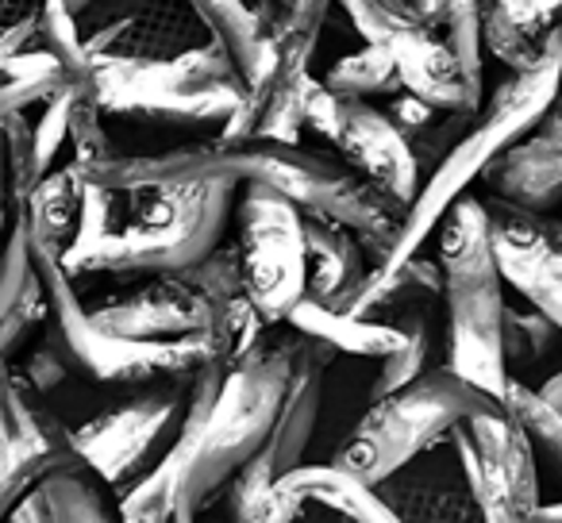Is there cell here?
I'll use <instances>...</instances> for the list:
<instances>
[{
    "instance_id": "7bdbcfd3",
    "label": "cell",
    "mask_w": 562,
    "mask_h": 523,
    "mask_svg": "<svg viewBox=\"0 0 562 523\" xmlns=\"http://www.w3.org/2000/svg\"><path fill=\"white\" fill-rule=\"evenodd\" d=\"M55 4H58V9H66V12H70V16H78V12H81V9H89V4H93V0H55Z\"/></svg>"
},
{
    "instance_id": "b9f144b4",
    "label": "cell",
    "mask_w": 562,
    "mask_h": 523,
    "mask_svg": "<svg viewBox=\"0 0 562 523\" xmlns=\"http://www.w3.org/2000/svg\"><path fill=\"white\" fill-rule=\"evenodd\" d=\"M531 520H539V523H562V500H559V504H543V500H539V508L531 512Z\"/></svg>"
},
{
    "instance_id": "2e32d148",
    "label": "cell",
    "mask_w": 562,
    "mask_h": 523,
    "mask_svg": "<svg viewBox=\"0 0 562 523\" xmlns=\"http://www.w3.org/2000/svg\"><path fill=\"white\" fill-rule=\"evenodd\" d=\"M316 515H336L355 523H382L397 520L393 508L378 497V489L347 466H290L273 477L270 492L262 500L258 523H285V520H316Z\"/></svg>"
},
{
    "instance_id": "ee69618b",
    "label": "cell",
    "mask_w": 562,
    "mask_h": 523,
    "mask_svg": "<svg viewBox=\"0 0 562 523\" xmlns=\"http://www.w3.org/2000/svg\"><path fill=\"white\" fill-rule=\"evenodd\" d=\"M385 4H390L393 12H397V16H408V9H405V0H385Z\"/></svg>"
},
{
    "instance_id": "f1b7e54d",
    "label": "cell",
    "mask_w": 562,
    "mask_h": 523,
    "mask_svg": "<svg viewBox=\"0 0 562 523\" xmlns=\"http://www.w3.org/2000/svg\"><path fill=\"white\" fill-rule=\"evenodd\" d=\"M324 86L336 96H362V101L401 93V73L393 62L390 39H367V47L344 55L324 73Z\"/></svg>"
},
{
    "instance_id": "9a60e30c",
    "label": "cell",
    "mask_w": 562,
    "mask_h": 523,
    "mask_svg": "<svg viewBox=\"0 0 562 523\" xmlns=\"http://www.w3.org/2000/svg\"><path fill=\"white\" fill-rule=\"evenodd\" d=\"M490 239L505 285H513L531 308L562 331V224L551 212H528L508 201H493Z\"/></svg>"
},
{
    "instance_id": "4fadbf2b",
    "label": "cell",
    "mask_w": 562,
    "mask_h": 523,
    "mask_svg": "<svg viewBox=\"0 0 562 523\" xmlns=\"http://www.w3.org/2000/svg\"><path fill=\"white\" fill-rule=\"evenodd\" d=\"M74 20L93 66L178 58L209 39L186 0H93Z\"/></svg>"
},
{
    "instance_id": "4dcf8cb0",
    "label": "cell",
    "mask_w": 562,
    "mask_h": 523,
    "mask_svg": "<svg viewBox=\"0 0 562 523\" xmlns=\"http://www.w3.org/2000/svg\"><path fill=\"white\" fill-rule=\"evenodd\" d=\"M562 343V331L554 320H547L539 308H508L501 316V351H505V366H536L543 362L554 346Z\"/></svg>"
},
{
    "instance_id": "d6a6232c",
    "label": "cell",
    "mask_w": 562,
    "mask_h": 523,
    "mask_svg": "<svg viewBox=\"0 0 562 523\" xmlns=\"http://www.w3.org/2000/svg\"><path fill=\"white\" fill-rule=\"evenodd\" d=\"M551 32H554V27H551ZM551 32H547V35L524 32V27H516L513 20L497 9V4H493V9H485V16H482L485 50H490L501 66H508V70H528V66H536L539 58H543L547 43H551Z\"/></svg>"
},
{
    "instance_id": "44dd1931",
    "label": "cell",
    "mask_w": 562,
    "mask_h": 523,
    "mask_svg": "<svg viewBox=\"0 0 562 523\" xmlns=\"http://www.w3.org/2000/svg\"><path fill=\"white\" fill-rule=\"evenodd\" d=\"M378 497L393 508L397 520H454L470 523L482 520L477 500L470 492L462 466L454 462V469L447 466V458H439L436 446L420 451L416 458H408L401 469H393L385 481L374 485Z\"/></svg>"
},
{
    "instance_id": "cb8c5ba5",
    "label": "cell",
    "mask_w": 562,
    "mask_h": 523,
    "mask_svg": "<svg viewBox=\"0 0 562 523\" xmlns=\"http://www.w3.org/2000/svg\"><path fill=\"white\" fill-rule=\"evenodd\" d=\"M81 196H86V178H81V170L70 158L63 166H55V170H47L27 189V196L20 201V216L27 224L32 247H47L58 250V254L70 247L74 231H78Z\"/></svg>"
},
{
    "instance_id": "f35d334b",
    "label": "cell",
    "mask_w": 562,
    "mask_h": 523,
    "mask_svg": "<svg viewBox=\"0 0 562 523\" xmlns=\"http://www.w3.org/2000/svg\"><path fill=\"white\" fill-rule=\"evenodd\" d=\"M447 0H405L408 9V20H416V24H431V20L443 12Z\"/></svg>"
},
{
    "instance_id": "ab89813d",
    "label": "cell",
    "mask_w": 562,
    "mask_h": 523,
    "mask_svg": "<svg viewBox=\"0 0 562 523\" xmlns=\"http://www.w3.org/2000/svg\"><path fill=\"white\" fill-rule=\"evenodd\" d=\"M281 4H285V0H250V9L258 12V20H262V24H266V32H270V24H273V20H278Z\"/></svg>"
},
{
    "instance_id": "e0dca14e",
    "label": "cell",
    "mask_w": 562,
    "mask_h": 523,
    "mask_svg": "<svg viewBox=\"0 0 562 523\" xmlns=\"http://www.w3.org/2000/svg\"><path fill=\"white\" fill-rule=\"evenodd\" d=\"M336 150L362 181L378 185L382 193L397 196L401 204H413L424 185V173L413 158L405 132L362 96H339V135Z\"/></svg>"
},
{
    "instance_id": "74e56055",
    "label": "cell",
    "mask_w": 562,
    "mask_h": 523,
    "mask_svg": "<svg viewBox=\"0 0 562 523\" xmlns=\"http://www.w3.org/2000/svg\"><path fill=\"white\" fill-rule=\"evenodd\" d=\"M40 9H43V0H0V32L9 24H16V20L35 16Z\"/></svg>"
},
{
    "instance_id": "52a82bcc",
    "label": "cell",
    "mask_w": 562,
    "mask_h": 523,
    "mask_svg": "<svg viewBox=\"0 0 562 523\" xmlns=\"http://www.w3.org/2000/svg\"><path fill=\"white\" fill-rule=\"evenodd\" d=\"M35 270L47 289V328L43 339L63 354L70 374L101 385V389H139L166 377H193L204 366L201 336L181 339H124L97 328L86 312V300L78 293V282L63 270V254L47 247H32Z\"/></svg>"
},
{
    "instance_id": "1f68e13d",
    "label": "cell",
    "mask_w": 562,
    "mask_h": 523,
    "mask_svg": "<svg viewBox=\"0 0 562 523\" xmlns=\"http://www.w3.org/2000/svg\"><path fill=\"white\" fill-rule=\"evenodd\" d=\"M74 89H78V81H70V86H63L55 96H47L35 116L27 112V120H32V150H35V170H40V178L47 170H55L63 150H70Z\"/></svg>"
},
{
    "instance_id": "5bb4252c",
    "label": "cell",
    "mask_w": 562,
    "mask_h": 523,
    "mask_svg": "<svg viewBox=\"0 0 562 523\" xmlns=\"http://www.w3.org/2000/svg\"><path fill=\"white\" fill-rule=\"evenodd\" d=\"M220 377L224 366L220 362H204L189 382V400L181 428L173 435L170 451L120 492V520H139V523H166V520H193V504H189V485H193V469L201 458L204 443V420L216 400Z\"/></svg>"
},
{
    "instance_id": "f546056e",
    "label": "cell",
    "mask_w": 562,
    "mask_h": 523,
    "mask_svg": "<svg viewBox=\"0 0 562 523\" xmlns=\"http://www.w3.org/2000/svg\"><path fill=\"white\" fill-rule=\"evenodd\" d=\"M482 0H447L431 24V32L451 47V55L459 58L462 73L482 89V70H485V43H482Z\"/></svg>"
},
{
    "instance_id": "d6986e66",
    "label": "cell",
    "mask_w": 562,
    "mask_h": 523,
    "mask_svg": "<svg viewBox=\"0 0 562 523\" xmlns=\"http://www.w3.org/2000/svg\"><path fill=\"white\" fill-rule=\"evenodd\" d=\"M482 181L501 196L528 212H554L562 204V109L551 101L547 116L516 139Z\"/></svg>"
},
{
    "instance_id": "5b68a950",
    "label": "cell",
    "mask_w": 562,
    "mask_h": 523,
    "mask_svg": "<svg viewBox=\"0 0 562 523\" xmlns=\"http://www.w3.org/2000/svg\"><path fill=\"white\" fill-rule=\"evenodd\" d=\"M436 258L443 270L447 312V366L459 369L477 389L501 397L505 389V351H501V316H505V277L490 239V208L462 193L439 219Z\"/></svg>"
},
{
    "instance_id": "4316f807",
    "label": "cell",
    "mask_w": 562,
    "mask_h": 523,
    "mask_svg": "<svg viewBox=\"0 0 562 523\" xmlns=\"http://www.w3.org/2000/svg\"><path fill=\"white\" fill-rule=\"evenodd\" d=\"M390 323H397L405 331V343L397 346L393 354L378 359V377L370 385V400L385 397V393L401 389L405 382H413L416 374L431 366V354L443 346V328H439V300L431 305H413V308H401V312L390 316Z\"/></svg>"
},
{
    "instance_id": "277c9868",
    "label": "cell",
    "mask_w": 562,
    "mask_h": 523,
    "mask_svg": "<svg viewBox=\"0 0 562 523\" xmlns=\"http://www.w3.org/2000/svg\"><path fill=\"white\" fill-rule=\"evenodd\" d=\"M93 96L104 120L212 139L243 104L247 81L212 39L158 62H97Z\"/></svg>"
},
{
    "instance_id": "9c48e42d",
    "label": "cell",
    "mask_w": 562,
    "mask_h": 523,
    "mask_svg": "<svg viewBox=\"0 0 562 523\" xmlns=\"http://www.w3.org/2000/svg\"><path fill=\"white\" fill-rule=\"evenodd\" d=\"M193 377H166L139 389H124L116 405L101 408L86 423L70 428V443L104 481L124 492L139 481L166 451L181 428Z\"/></svg>"
},
{
    "instance_id": "8992f818",
    "label": "cell",
    "mask_w": 562,
    "mask_h": 523,
    "mask_svg": "<svg viewBox=\"0 0 562 523\" xmlns=\"http://www.w3.org/2000/svg\"><path fill=\"white\" fill-rule=\"evenodd\" d=\"M297 346L301 331L293 323H266L255 346L239 362L224 366L216 400L204 420V443L193 469V485H189L193 515L196 508L216 500L220 485L266 443L285 389H290L293 366H297Z\"/></svg>"
},
{
    "instance_id": "8fae6325",
    "label": "cell",
    "mask_w": 562,
    "mask_h": 523,
    "mask_svg": "<svg viewBox=\"0 0 562 523\" xmlns=\"http://www.w3.org/2000/svg\"><path fill=\"white\" fill-rule=\"evenodd\" d=\"M243 289L266 323H281L305 297V212L278 189L243 181L235 204Z\"/></svg>"
},
{
    "instance_id": "603a6c76",
    "label": "cell",
    "mask_w": 562,
    "mask_h": 523,
    "mask_svg": "<svg viewBox=\"0 0 562 523\" xmlns=\"http://www.w3.org/2000/svg\"><path fill=\"white\" fill-rule=\"evenodd\" d=\"M305 297L324 308L347 312L367 282V254L347 224L321 212H305Z\"/></svg>"
},
{
    "instance_id": "d590c367",
    "label": "cell",
    "mask_w": 562,
    "mask_h": 523,
    "mask_svg": "<svg viewBox=\"0 0 562 523\" xmlns=\"http://www.w3.org/2000/svg\"><path fill=\"white\" fill-rule=\"evenodd\" d=\"M305 127H313L316 135L336 147V135H339V96L331 93L324 81L308 78L305 86Z\"/></svg>"
},
{
    "instance_id": "83f0119b",
    "label": "cell",
    "mask_w": 562,
    "mask_h": 523,
    "mask_svg": "<svg viewBox=\"0 0 562 523\" xmlns=\"http://www.w3.org/2000/svg\"><path fill=\"white\" fill-rule=\"evenodd\" d=\"M497 400L524 428L536 462H543L547 474H554L562 481V412L559 408L539 397V389H531L528 382H520V377H513V374L505 377V389H501Z\"/></svg>"
},
{
    "instance_id": "3957f363",
    "label": "cell",
    "mask_w": 562,
    "mask_h": 523,
    "mask_svg": "<svg viewBox=\"0 0 562 523\" xmlns=\"http://www.w3.org/2000/svg\"><path fill=\"white\" fill-rule=\"evenodd\" d=\"M559 78H562V24L551 32V43H547L543 58L536 66L508 70V78L490 96H482V104L474 109L470 124L462 127L454 147L424 178L420 193L408 204L405 224H401L397 239H393L390 254H385V262L378 270H393L405 258H413L416 250H424V242L431 239L443 212L467 193V185H474L516 139H524L547 116V109L554 101V89H559Z\"/></svg>"
},
{
    "instance_id": "836d02e7",
    "label": "cell",
    "mask_w": 562,
    "mask_h": 523,
    "mask_svg": "<svg viewBox=\"0 0 562 523\" xmlns=\"http://www.w3.org/2000/svg\"><path fill=\"white\" fill-rule=\"evenodd\" d=\"M347 12L351 27L362 35V39H385L397 24H405L408 16H397V12L385 4V0H331Z\"/></svg>"
},
{
    "instance_id": "d4e9b609",
    "label": "cell",
    "mask_w": 562,
    "mask_h": 523,
    "mask_svg": "<svg viewBox=\"0 0 562 523\" xmlns=\"http://www.w3.org/2000/svg\"><path fill=\"white\" fill-rule=\"evenodd\" d=\"M186 4L196 12L209 39L235 62L239 78L247 86H255L266 73V66H270L273 47L266 24L250 9V0H186Z\"/></svg>"
},
{
    "instance_id": "30bf717a",
    "label": "cell",
    "mask_w": 562,
    "mask_h": 523,
    "mask_svg": "<svg viewBox=\"0 0 562 523\" xmlns=\"http://www.w3.org/2000/svg\"><path fill=\"white\" fill-rule=\"evenodd\" d=\"M331 0H285L270 24V66L247 86L243 104L224 124V139H281L297 143L305 132V86L316 43L328 24Z\"/></svg>"
},
{
    "instance_id": "ba28073f",
    "label": "cell",
    "mask_w": 562,
    "mask_h": 523,
    "mask_svg": "<svg viewBox=\"0 0 562 523\" xmlns=\"http://www.w3.org/2000/svg\"><path fill=\"white\" fill-rule=\"evenodd\" d=\"M493 405H501V400L467 382L459 369L428 366L401 389L370 400L367 416L355 423L347 443L339 446L336 462L362 481L378 485L420 451L443 443L459 420L485 412Z\"/></svg>"
},
{
    "instance_id": "7a4b0ae2",
    "label": "cell",
    "mask_w": 562,
    "mask_h": 523,
    "mask_svg": "<svg viewBox=\"0 0 562 523\" xmlns=\"http://www.w3.org/2000/svg\"><path fill=\"white\" fill-rule=\"evenodd\" d=\"M227 181H178V185L120 189V208L109 231L63 250L70 277H139L173 274L204 258L224 239L235 208Z\"/></svg>"
},
{
    "instance_id": "7402d4cb",
    "label": "cell",
    "mask_w": 562,
    "mask_h": 523,
    "mask_svg": "<svg viewBox=\"0 0 562 523\" xmlns=\"http://www.w3.org/2000/svg\"><path fill=\"white\" fill-rule=\"evenodd\" d=\"M12 520H120V492L70 451L20 497Z\"/></svg>"
},
{
    "instance_id": "ffe728a7",
    "label": "cell",
    "mask_w": 562,
    "mask_h": 523,
    "mask_svg": "<svg viewBox=\"0 0 562 523\" xmlns=\"http://www.w3.org/2000/svg\"><path fill=\"white\" fill-rule=\"evenodd\" d=\"M393 62L401 73V89L443 112H474L482 104V89L462 73L459 58L431 27L405 20L390 35Z\"/></svg>"
},
{
    "instance_id": "8d00e7d4",
    "label": "cell",
    "mask_w": 562,
    "mask_h": 523,
    "mask_svg": "<svg viewBox=\"0 0 562 523\" xmlns=\"http://www.w3.org/2000/svg\"><path fill=\"white\" fill-rule=\"evenodd\" d=\"M436 104H428V101H420V96H413V93H405V89H401V93H393L390 96V104H385V116L393 120V124L401 127V132H405V139L413 132H420L424 124H428L431 116H436Z\"/></svg>"
},
{
    "instance_id": "60d3db41",
    "label": "cell",
    "mask_w": 562,
    "mask_h": 523,
    "mask_svg": "<svg viewBox=\"0 0 562 523\" xmlns=\"http://www.w3.org/2000/svg\"><path fill=\"white\" fill-rule=\"evenodd\" d=\"M539 397H543V400H551V405L562 412V369H559V374H551L543 385H539Z\"/></svg>"
},
{
    "instance_id": "484cf974",
    "label": "cell",
    "mask_w": 562,
    "mask_h": 523,
    "mask_svg": "<svg viewBox=\"0 0 562 523\" xmlns=\"http://www.w3.org/2000/svg\"><path fill=\"white\" fill-rule=\"evenodd\" d=\"M285 323H293L305 336L324 339L328 346H336V354H355V359H385L405 343V331L390 320H374V316H351L324 308L316 300L301 297L290 308Z\"/></svg>"
},
{
    "instance_id": "ac0fdd59",
    "label": "cell",
    "mask_w": 562,
    "mask_h": 523,
    "mask_svg": "<svg viewBox=\"0 0 562 523\" xmlns=\"http://www.w3.org/2000/svg\"><path fill=\"white\" fill-rule=\"evenodd\" d=\"M86 312L97 328L124 339H181L209 328V308L178 274H139Z\"/></svg>"
},
{
    "instance_id": "6da1fadb",
    "label": "cell",
    "mask_w": 562,
    "mask_h": 523,
    "mask_svg": "<svg viewBox=\"0 0 562 523\" xmlns=\"http://www.w3.org/2000/svg\"><path fill=\"white\" fill-rule=\"evenodd\" d=\"M78 166V162H74ZM89 185L101 189H147V185H178V181H258L290 196L301 212H321L347 224L359 239L370 266H382L405 224L408 204L382 193L378 185L362 181L344 158H328L305 150L301 143L281 139H189L178 147L124 155L112 150L101 162L78 166Z\"/></svg>"
},
{
    "instance_id": "e575fe53",
    "label": "cell",
    "mask_w": 562,
    "mask_h": 523,
    "mask_svg": "<svg viewBox=\"0 0 562 523\" xmlns=\"http://www.w3.org/2000/svg\"><path fill=\"white\" fill-rule=\"evenodd\" d=\"M493 4L531 35H547L562 24V0H493Z\"/></svg>"
},
{
    "instance_id": "7c38bea8",
    "label": "cell",
    "mask_w": 562,
    "mask_h": 523,
    "mask_svg": "<svg viewBox=\"0 0 562 523\" xmlns=\"http://www.w3.org/2000/svg\"><path fill=\"white\" fill-rule=\"evenodd\" d=\"M462 477L477 500V512L490 523H520L543 500L536 474V454L505 405L474 412L451 428Z\"/></svg>"
}]
</instances>
